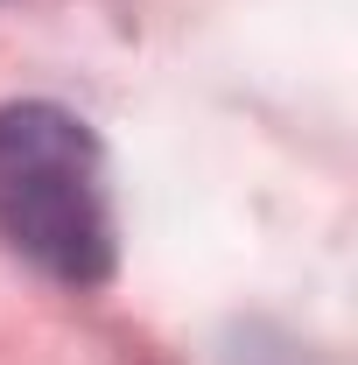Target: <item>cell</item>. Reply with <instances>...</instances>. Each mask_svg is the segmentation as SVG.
<instances>
[{
  "label": "cell",
  "instance_id": "1",
  "mask_svg": "<svg viewBox=\"0 0 358 365\" xmlns=\"http://www.w3.org/2000/svg\"><path fill=\"white\" fill-rule=\"evenodd\" d=\"M0 239L63 288H106L120 267L106 148L56 98L0 106Z\"/></svg>",
  "mask_w": 358,
  "mask_h": 365
}]
</instances>
